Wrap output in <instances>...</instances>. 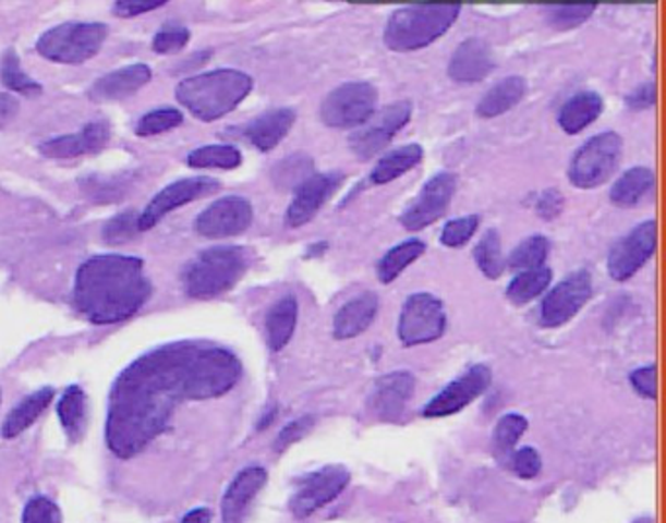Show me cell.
Masks as SVG:
<instances>
[{
	"label": "cell",
	"instance_id": "obj_1",
	"mask_svg": "<svg viewBox=\"0 0 666 523\" xmlns=\"http://www.w3.org/2000/svg\"><path fill=\"white\" fill-rule=\"evenodd\" d=\"M243 374L233 352L207 342H177L137 357L116 379L106 441L130 459L167 428L184 401H207L231 391Z\"/></svg>",
	"mask_w": 666,
	"mask_h": 523
},
{
	"label": "cell",
	"instance_id": "obj_2",
	"mask_svg": "<svg viewBox=\"0 0 666 523\" xmlns=\"http://www.w3.org/2000/svg\"><path fill=\"white\" fill-rule=\"evenodd\" d=\"M145 264L137 256H93L76 270L73 303L95 325H112L132 318L150 297Z\"/></svg>",
	"mask_w": 666,
	"mask_h": 523
},
{
	"label": "cell",
	"instance_id": "obj_3",
	"mask_svg": "<svg viewBox=\"0 0 666 523\" xmlns=\"http://www.w3.org/2000/svg\"><path fill=\"white\" fill-rule=\"evenodd\" d=\"M253 76L237 69H216L202 75L189 76L177 86L179 100L202 122H216L239 108L253 93Z\"/></svg>",
	"mask_w": 666,
	"mask_h": 523
},
{
	"label": "cell",
	"instance_id": "obj_4",
	"mask_svg": "<svg viewBox=\"0 0 666 523\" xmlns=\"http://www.w3.org/2000/svg\"><path fill=\"white\" fill-rule=\"evenodd\" d=\"M251 266L243 246L221 244L197 254L182 270V288L194 300H214L233 290Z\"/></svg>",
	"mask_w": 666,
	"mask_h": 523
},
{
	"label": "cell",
	"instance_id": "obj_5",
	"mask_svg": "<svg viewBox=\"0 0 666 523\" xmlns=\"http://www.w3.org/2000/svg\"><path fill=\"white\" fill-rule=\"evenodd\" d=\"M461 9L463 7L458 2L414 4L397 9L385 24V46L399 53L428 47L456 24Z\"/></svg>",
	"mask_w": 666,
	"mask_h": 523
},
{
	"label": "cell",
	"instance_id": "obj_6",
	"mask_svg": "<svg viewBox=\"0 0 666 523\" xmlns=\"http://www.w3.org/2000/svg\"><path fill=\"white\" fill-rule=\"evenodd\" d=\"M108 28L102 22H65L41 34L36 44L39 56L61 65H81L98 56Z\"/></svg>",
	"mask_w": 666,
	"mask_h": 523
},
{
	"label": "cell",
	"instance_id": "obj_7",
	"mask_svg": "<svg viewBox=\"0 0 666 523\" xmlns=\"http://www.w3.org/2000/svg\"><path fill=\"white\" fill-rule=\"evenodd\" d=\"M623 153V139L616 131H604L594 135L574 153L569 167L572 186L594 190L610 180L618 170Z\"/></svg>",
	"mask_w": 666,
	"mask_h": 523
},
{
	"label": "cell",
	"instance_id": "obj_8",
	"mask_svg": "<svg viewBox=\"0 0 666 523\" xmlns=\"http://www.w3.org/2000/svg\"><path fill=\"white\" fill-rule=\"evenodd\" d=\"M376 86L356 81L337 86L320 104V122L332 130H354L377 112Z\"/></svg>",
	"mask_w": 666,
	"mask_h": 523
},
{
	"label": "cell",
	"instance_id": "obj_9",
	"mask_svg": "<svg viewBox=\"0 0 666 523\" xmlns=\"http://www.w3.org/2000/svg\"><path fill=\"white\" fill-rule=\"evenodd\" d=\"M446 325V308L436 295L413 293L411 297H407L401 308L397 337L404 346H423L444 337Z\"/></svg>",
	"mask_w": 666,
	"mask_h": 523
},
{
	"label": "cell",
	"instance_id": "obj_10",
	"mask_svg": "<svg viewBox=\"0 0 666 523\" xmlns=\"http://www.w3.org/2000/svg\"><path fill=\"white\" fill-rule=\"evenodd\" d=\"M413 104L409 100H397L384 110L374 113L360 130L354 131L348 139L350 150L360 160H370L393 141L395 135L411 122Z\"/></svg>",
	"mask_w": 666,
	"mask_h": 523
},
{
	"label": "cell",
	"instance_id": "obj_11",
	"mask_svg": "<svg viewBox=\"0 0 666 523\" xmlns=\"http://www.w3.org/2000/svg\"><path fill=\"white\" fill-rule=\"evenodd\" d=\"M458 190V177L453 172H438L426 180L419 196L407 206L399 221L407 231H423L436 223L450 207Z\"/></svg>",
	"mask_w": 666,
	"mask_h": 523
},
{
	"label": "cell",
	"instance_id": "obj_12",
	"mask_svg": "<svg viewBox=\"0 0 666 523\" xmlns=\"http://www.w3.org/2000/svg\"><path fill=\"white\" fill-rule=\"evenodd\" d=\"M657 248V221L649 219L631 229L614 244L608 254L611 280L628 281L647 264Z\"/></svg>",
	"mask_w": 666,
	"mask_h": 523
},
{
	"label": "cell",
	"instance_id": "obj_13",
	"mask_svg": "<svg viewBox=\"0 0 666 523\" xmlns=\"http://www.w3.org/2000/svg\"><path fill=\"white\" fill-rule=\"evenodd\" d=\"M219 190H221V182L216 178H182L179 182H172L165 190H160L159 194L150 199L149 206L143 209V214H140L137 229L149 231L159 223L160 219L169 216L170 211L202 199V197L217 194Z\"/></svg>",
	"mask_w": 666,
	"mask_h": 523
},
{
	"label": "cell",
	"instance_id": "obj_14",
	"mask_svg": "<svg viewBox=\"0 0 666 523\" xmlns=\"http://www.w3.org/2000/svg\"><path fill=\"white\" fill-rule=\"evenodd\" d=\"M592 295V276L589 270H577L547 291L542 301V325L557 328L569 323Z\"/></svg>",
	"mask_w": 666,
	"mask_h": 523
},
{
	"label": "cell",
	"instance_id": "obj_15",
	"mask_svg": "<svg viewBox=\"0 0 666 523\" xmlns=\"http://www.w3.org/2000/svg\"><path fill=\"white\" fill-rule=\"evenodd\" d=\"M493 374L487 365H471L465 374L446 385L436 397H432L423 409L426 418H444L463 411L471 402L487 391Z\"/></svg>",
	"mask_w": 666,
	"mask_h": 523
},
{
	"label": "cell",
	"instance_id": "obj_16",
	"mask_svg": "<svg viewBox=\"0 0 666 523\" xmlns=\"http://www.w3.org/2000/svg\"><path fill=\"white\" fill-rule=\"evenodd\" d=\"M350 483V473L340 465H329L301 478L295 495L291 498L290 508L295 518H310L329 504Z\"/></svg>",
	"mask_w": 666,
	"mask_h": 523
},
{
	"label": "cell",
	"instance_id": "obj_17",
	"mask_svg": "<svg viewBox=\"0 0 666 523\" xmlns=\"http://www.w3.org/2000/svg\"><path fill=\"white\" fill-rule=\"evenodd\" d=\"M254 209L246 197H219L196 217V233L206 239H231L253 223Z\"/></svg>",
	"mask_w": 666,
	"mask_h": 523
},
{
	"label": "cell",
	"instance_id": "obj_18",
	"mask_svg": "<svg viewBox=\"0 0 666 523\" xmlns=\"http://www.w3.org/2000/svg\"><path fill=\"white\" fill-rule=\"evenodd\" d=\"M344 177L338 172H325V174H311L303 184L295 187V194L291 199L288 211H286V224L290 229H300L310 223L317 216L320 207L329 202L332 194L342 184Z\"/></svg>",
	"mask_w": 666,
	"mask_h": 523
},
{
	"label": "cell",
	"instance_id": "obj_19",
	"mask_svg": "<svg viewBox=\"0 0 666 523\" xmlns=\"http://www.w3.org/2000/svg\"><path fill=\"white\" fill-rule=\"evenodd\" d=\"M414 392V377L409 372L384 375L370 392V414L382 422L399 421Z\"/></svg>",
	"mask_w": 666,
	"mask_h": 523
},
{
	"label": "cell",
	"instance_id": "obj_20",
	"mask_svg": "<svg viewBox=\"0 0 666 523\" xmlns=\"http://www.w3.org/2000/svg\"><path fill=\"white\" fill-rule=\"evenodd\" d=\"M110 137H112V130L108 123L93 122L78 133H71V135L41 143L39 150L44 157H49V159H75L83 155L100 153L108 145Z\"/></svg>",
	"mask_w": 666,
	"mask_h": 523
},
{
	"label": "cell",
	"instance_id": "obj_21",
	"mask_svg": "<svg viewBox=\"0 0 666 523\" xmlns=\"http://www.w3.org/2000/svg\"><path fill=\"white\" fill-rule=\"evenodd\" d=\"M495 66L493 51L485 39L470 38L453 51L448 65V75L453 83L475 85L491 75Z\"/></svg>",
	"mask_w": 666,
	"mask_h": 523
},
{
	"label": "cell",
	"instance_id": "obj_22",
	"mask_svg": "<svg viewBox=\"0 0 666 523\" xmlns=\"http://www.w3.org/2000/svg\"><path fill=\"white\" fill-rule=\"evenodd\" d=\"M268 473L263 467H246L233 478L221 500V523H243L249 506L263 490Z\"/></svg>",
	"mask_w": 666,
	"mask_h": 523
},
{
	"label": "cell",
	"instance_id": "obj_23",
	"mask_svg": "<svg viewBox=\"0 0 666 523\" xmlns=\"http://www.w3.org/2000/svg\"><path fill=\"white\" fill-rule=\"evenodd\" d=\"M379 311V297L374 291H364L356 297L347 301L338 308L335 320H332V335L337 340H350L366 332L376 320Z\"/></svg>",
	"mask_w": 666,
	"mask_h": 523
},
{
	"label": "cell",
	"instance_id": "obj_24",
	"mask_svg": "<svg viewBox=\"0 0 666 523\" xmlns=\"http://www.w3.org/2000/svg\"><path fill=\"white\" fill-rule=\"evenodd\" d=\"M150 81V69L143 63L122 66L102 78H98L90 88V98L96 102H118L128 96L142 90Z\"/></svg>",
	"mask_w": 666,
	"mask_h": 523
},
{
	"label": "cell",
	"instance_id": "obj_25",
	"mask_svg": "<svg viewBox=\"0 0 666 523\" xmlns=\"http://www.w3.org/2000/svg\"><path fill=\"white\" fill-rule=\"evenodd\" d=\"M295 123V112L291 108H278L254 118L244 127V137L263 153H270L282 143Z\"/></svg>",
	"mask_w": 666,
	"mask_h": 523
},
{
	"label": "cell",
	"instance_id": "obj_26",
	"mask_svg": "<svg viewBox=\"0 0 666 523\" xmlns=\"http://www.w3.org/2000/svg\"><path fill=\"white\" fill-rule=\"evenodd\" d=\"M300 305L293 293L283 295L274 303L266 315V342L273 352H282L290 344L291 337L298 327Z\"/></svg>",
	"mask_w": 666,
	"mask_h": 523
},
{
	"label": "cell",
	"instance_id": "obj_27",
	"mask_svg": "<svg viewBox=\"0 0 666 523\" xmlns=\"http://www.w3.org/2000/svg\"><path fill=\"white\" fill-rule=\"evenodd\" d=\"M602 110H604V100L601 94L584 90V93L574 94L564 104V108L557 115V122L565 133L577 135L582 130H586L591 123L596 122L601 118Z\"/></svg>",
	"mask_w": 666,
	"mask_h": 523
},
{
	"label": "cell",
	"instance_id": "obj_28",
	"mask_svg": "<svg viewBox=\"0 0 666 523\" xmlns=\"http://www.w3.org/2000/svg\"><path fill=\"white\" fill-rule=\"evenodd\" d=\"M525 96V81L522 76H507L491 86L485 96L479 100L475 113L483 120H493L502 113L517 108Z\"/></svg>",
	"mask_w": 666,
	"mask_h": 523
},
{
	"label": "cell",
	"instance_id": "obj_29",
	"mask_svg": "<svg viewBox=\"0 0 666 523\" xmlns=\"http://www.w3.org/2000/svg\"><path fill=\"white\" fill-rule=\"evenodd\" d=\"M424 150L416 143H409L399 149L389 150L376 167L370 172V182L376 186H384L397 178L404 177L409 170L416 169L423 162Z\"/></svg>",
	"mask_w": 666,
	"mask_h": 523
},
{
	"label": "cell",
	"instance_id": "obj_30",
	"mask_svg": "<svg viewBox=\"0 0 666 523\" xmlns=\"http://www.w3.org/2000/svg\"><path fill=\"white\" fill-rule=\"evenodd\" d=\"M51 401H53V389L49 387L28 394L24 401L9 412L7 421L2 424V430H0L2 438H16L22 431L28 430L29 426L46 412Z\"/></svg>",
	"mask_w": 666,
	"mask_h": 523
},
{
	"label": "cell",
	"instance_id": "obj_31",
	"mask_svg": "<svg viewBox=\"0 0 666 523\" xmlns=\"http://www.w3.org/2000/svg\"><path fill=\"white\" fill-rule=\"evenodd\" d=\"M655 186V172L647 167L629 169L614 182L610 190V202L616 207L628 209L638 206L643 197Z\"/></svg>",
	"mask_w": 666,
	"mask_h": 523
},
{
	"label": "cell",
	"instance_id": "obj_32",
	"mask_svg": "<svg viewBox=\"0 0 666 523\" xmlns=\"http://www.w3.org/2000/svg\"><path fill=\"white\" fill-rule=\"evenodd\" d=\"M426 253V244L419 239H407L403 243L395 244L377 262V280L382 283H391L403 273L411 264L419 260Z\"/></svg>",
	"mask_w": 666,
	"mask_h": 523
},
{
	"label": "cell",
	"instance_id": "obj_33",
	"mask_svg": "<svg viewBox=\"0 0 666 523\" xmlns=\"http://www.w3.org/2000/svg\"><path fill=\"white\" fill-rule=\"evenodd\" d=\"M57 414L66 438L78 441L86 428V397L78 385H71L57 404Z\"/></svg>",
	"mask_w": 666,
	"mask_h": 523
},
{
	"label": "cell",
	"instance_id": "obj_34",
	"mask_svg": "<svg viewBox=\"0 0 666 523\" xmlns=\"http://www.w3.org/2000/svg\"><path fill=\"white\" fill-rule=\"evenodd\" d=\"M554 273L549 268H535V270L518 271L507 288V297L514 305H525L537 300L549 288Z\"/></svg>",
	"mask_w": 666,
	"mask_h": 523
},
{
	"label": "cell",
	"instance_id": "obj_35",
	"mask_svg": "<svg viewBox=\"0 0 666 523\" xmlns=\"http://www.w3.org/2000/svg\"><path fill=\"white\" fill-rule=\"evenodd\" d=\"M552 251V243L544 234H532L518 244L508 256L507 266L510 270L528 271L544 268L545 260Z\"/></svg>",
	"mask_w": 666,
	"mask_h": 523
},
{
	"label": "cell",
	"instance_id": "obj_36",
	"mask_svg": "<svg viewBox=\"0 0 666 523\" xmlns=\"http://www.w3.org/2000/svg\"><path fill=\"white\" fill-rule=\"evenodd\" d=\"M473 256H475L479 270L483 271L488 280H497L507 268L500 234L495 229H488L487 233L481 236V241L473 251Z\"/></svg>",
	"mask_w": 666,
	"mask_h": 523
},
{
	"label": "cell",
	"instance_id": "obj_37",
	"mask_svg": "<svg viewBox=\"0 0 666 523\" xmlns=\"http://www.w3.org/2000/svg\"><path fill=\"white\" fill-rule=\"evenodd\" d=\"M243 155L233 145H206L192 150L189 165L192 169L233 170L241 167Z\"/></svg>",
	"mask_w": 666,
	"mask_h": 523
},
{
	"label": "cell",
	"instance_id": "obj_38",
	"mask_svg": "<svg viewBox=\"0 0 666 523\" xmlns=\"http://www.w3.org/2000/svg\"><path fill=\"white\" fill-rule=\"evenodd\" d=\"M0 81L4 83V86H9L10 90L14 93L24 94V96H36L41 93V85L36 83L34 78H29L22 66H20V59L12 49L7 51V56L2 57V63H0Z\"/></svg>",
	"mask_w": 666,
	"mask_h": 523
},
{
	"label": "cell",
	"instance_id": "obj_39",
	"mask_svg": "<svg viewBox=\"0 0 666 523\" xmlns=\"http://www.w3.org/2000/svg\"><path fill=\"white\" fill-rule=\"evenodd\" d=\"M547 22L557 29L577 28L591 19L596 4L581 2V4H549L544 7Z\"/></svg>",
	"mask_w": 666,
	"mask_h": 523
},
{
	"label": "cell",
	"instance_id": "obj_40",
	"mask_svg": "<svg viewBox=\"0 0 666 523\" xmlns=\"http://www.w3.org/2000/svg\"><path fill=\"white\" fill-rule=\"evenodd\" d=\"M313 162L305 155H293L278 162L274 169V182L282 187H298L311 177Z\"/></svg>",
	"mask_w": 666,
	"mask_h": 523
},
{
	"label": "cell",
	"instance_id": "obj_41",
	"mask_svg": "<svg viewBox=\"0 0 666 523\" xmlns=\"http://www.w3.org/2000/svg\"><path fill=\"white\" fill-rule=\"evenodd\" d=\"M184 122V115L174 110V108H160L153 112L145 113L142 120L135 125V133L142 137H150V135H159L165 131L179 127L180 123Z\"/></svg>",
	"mask_w": 666,
	"mask_h": 523
},
{
	"label": "cell",
	"instance_id": "obj_42",
	"mask_svg": "<svg viewBox=\"0 0 666 523\" xmlns=\"http://www.w3.org/2000/svg\"><path fill=\"white\" fill-rule=\"evenodd\" d=\"M481 219L479 216L458 217L451 219L441 229L440 243L448 248H460L463 244L470 243L473 234L477 233Z\"/></svg>",
	"mask_w": 666,
	"mask_h": 523
},
{
	"label": "cell",
	"instance_id": "obj_43",
	"mask_svg": "<svg viewBox=\"0 0 666 523\" xmlns=\"http://www.w3.org/2000/svg\"><path fill=\"white\" fill-rule=\"evenodd\" d=\"M525 430H528V421L522 414H518V412L505 414L498 421L497 428H495L497 448L500 451H512L518 443V439L524 436Z\"/></svg>",
	"mask_w": 666,
	"mask_h": 523
},
{
	"label": "cell",
	"instance_id": "obj_44",
	"mask_svg": "<svg viewBox=\"0 0 666 523\" xmlns=\"http://www.w3.org/2000/svg\"><path fill=\"white\" fill-rule=\"evenodd\" d=\"M86 196L93 197L98 204H108V202H118L125 194V180L118 178H85L83 182Z\"/></svg>",
	"mask_w": 666,
	"mask_h": 523
},
{
	"label": "cell",
	"instance_id": "obj_45",
	"mask_svg": "<svg viewBox=\"0 0 666 523\" xmlns=\"http://www.w3.org/2000/svg\"><path fill=\"white\" fill-rule=\"evenodd\" d=\"M137 219V211H125L122 216L113 217L112 221L104 227V241L110 244L125 243L133 234L140 233Z\"/></svg>",
	"mask_w": 666,
	"mask_h": 523
},
{
	"label": "cell",
	"instance_id": "obj_46",
	"mask_svg": "<svg viewBox=\"0 0 666 523\" xmlns=\"http://www.w3.org/2000/svg\"><path fill=\"white\" fill-rule=\"evenodd\" d=\"M190 41V29L177 24H169L153 38V49L157 53H174Z\"/></svg>",
	"mask_w": 666,
	"mask_h": 523
},
{
	"label": "cell",
	"instance_id": "obj_47",
	"mask_svg": "<svg viewBox=\"0 0 666 523\" xmlns=\"http://www.w3.org/2000/svg\"><path fill=\"white\" fill-rule=\"evenodd\" d=\"M22 523H61V512L49 498L38 496L24 508Z\"/></svg>",
	"mask_w": 666,
	"mask_h": 523
},
{
	"label": "cell",
	"instance_id": "obj_48",
	"mask_svg": "<svg viewBox=\"0 0 666 523\" xmlns=\"http://www.w3.org/2000/svg\"><path fill=\"white\" fill-rule=\"evenodd\" d=\"M629 381L643 399H651V401L657 399V367L655 365L639 367L629 375Z\"/></svg>",
	"mask_w": 666,
	"mask_h": 523
},
{
	"label": "cell",
	"instance_id": "obj_49",
	"mask_svg": "<svg viewBox=\"0 0 666 523\" xmlns=\"http://www.w3.org/2000/svg\"><path fill=\"white\" fill-rule=\"evenodd\" d=\"M512 469H514L518 477H537V473L542 469V458L534 448L518 449L514 458H512Z\"/></svg>",
	"mask_w": 666,
	"mask_h": 523
},
{
	"label": "cell",
	"instance_id": "obj_50",
	"mask_svg": "<svg viewBox=\"0 0 666 523\" xmlns=\"http://www.w3.org/2000/svg\"><path fill=\"white\" fill-rule=\"evenodd\" d=\"M657 102V86L655 83H643V85L635 86L626 98L629 110L633 112H643L653 108Z\"/></svg>",
	"mask_w": 666,
	"mask_h": 523
},
{
	"label": "cell",
	"instance_id": "obj_51",
	"mask_svg": "<svg viewBox=\"0 0 666 523\" xmlns=\"http://www.w3.org/2000/svg\"><path fill=\"white\" fill-rule=\"evenodd\" d=\"M165 4L167 0H120L113 4V14L120 19H132V16H140L143 12L160 9Z\"/></svg>",
	"mask_w": 666,
	"mask_h": 523
},
{
	"label": "cell",
	"instance_id": "obj_52",
	"mask_svg": "<svg viewBox=\"0 0 666 523\" xmlns=\"http://www.w3.org/2000/svg\"><path fill=\"white\" fill-rule=\"evenodd\" d=\"M313 424H315V418H313V416H303L300 421L291 422V424H288V426L280 431V436L276 439V448H288L291 443L300 441V439L313 428Z\"/></svg>",
	"mask_w": 666,
	"mask_h": 523
},
{
	"label": "cell",
	"instance_id": "obj_53",
	"mask_svg": "<svg viewBox=\"0 0 666 523\" xmlns=\"http://www.w3.org/2000/svg\"><path fill=\"white\" fill-rule=\"evenodd\" d=\"M561 209H564V196L557 190L544 192L537 199V206H535L537 216L544 217V219H554L561 214Z\"/></svg>",
	"mask_w": 666,
	"mask_h": 523
},
{
	"label": "cell",
	"instance_id": "obj_54",
	"mask_svg": "<svg viewBox=\"0 0 666 523\" xmlns=\"http://www.w3.org/2000/svg\"><path fill=\"white\" fill-rule=\"evenodd\" d=\"M19 112V100L12 94L0 93V130H4L9 123L14 122Z\"/></svg>",
	"mask_w": 666,
	"mask_h": 523
},
{
	"label": "cell",
	"instance_id": "obj_55",
	"mask_svg": "<svg viewBox=\"0 0 666 523\" xmlns=\"http://www.w3.org/2000/svg\"><path fill=\"white\" fill-rule=\"evenodd\" d=\"M182 523H211V512L206 508H197V510H192L190 514L184 515Z\"/></svg>",
	"mask_w": 666,
	"mask_h": 523
},
{
	"label": "cell",
	"instance_id": "obj_56",
	"mask_svg": "<svg viewBox=\"0 0 666 523\" xmlns=\"http://www.w3.org/2000/svg\"><path fill=\"white\" fill-rule=\"evenodd\" d=\"M0 399H2V392H0Z\"/></svg>",
	"mask_w": 666,
	"mask_h": 523
}]
</instances>
